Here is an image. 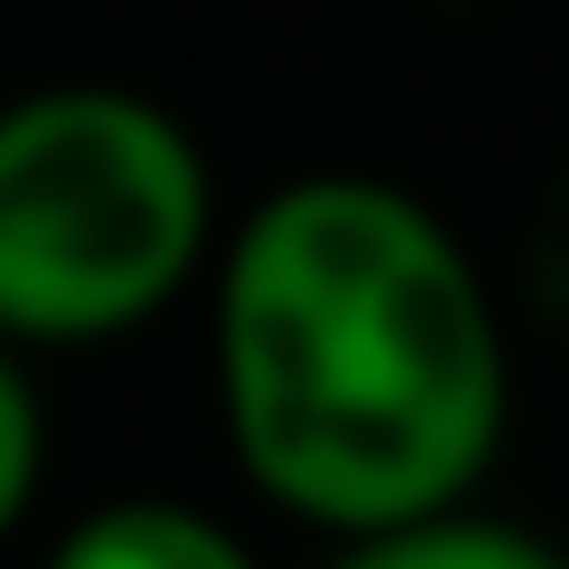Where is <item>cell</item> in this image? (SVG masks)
<instances>
[{
    "mask_svg": "<svg viewBox=\"0 0 569 569\" xmlns=\"http://www.w3.org/2000/svg\"><path fill=\"white\" fill-rule=\"evenodd\" d=\"M209 389L276 512L361 541L485 485L512 351L475 247L380 171L276 181L209 257Z\"/></svg>",
    "mask_w": 569,
    "mask_h": 569,
    "instance_id": "1",
    "label": "cell"
},
{
    "mask_svg": "<svg viewBox=\"0 0 569 569\" xmlns=\"http://www.w3.org/2000/svg\"><path fill=\"white\" fill-rule=\"evenodd\" d=\"M209 257L219 181L171 104L133 86H29L0 104V342L142 332Z\"/></svg>",
    "mask_w": 569,
    "mask_h": 569,
    "instance_id": "2",
    "label": "cell"
},
{
    "mask_svg": "<svg viewBox=\"0 0 569 569\" xmlns=\"http://www.w3.org/2000/svg\"><path fill=\"white\" fill-rule=\"evenodd\" d=\"M39 569H266L219 512L200 503H162V493H123L96 503L48 541Z\"/></svg>",
    "mask_w": 569,
    "mask_h": 569,
    "instance_id": "3",
    "label": "cell"
},
{
    "mask_svg": "<svg viewBox=\"0 0 569 569\" xmlns=\"http://www.w3.org/2000/svg\"><path fill=\"white\" fill-rule=\"evenodd\" d=\"M323 569H569L550 541H531V531L512 522H475L466 503L437 512V522H399V531H361V541H342Z\"/></svg>",
    "mask_w": 569,
    "mask_h": 569,
    "instance_id": "4",
    "label": "cell"
},
{
    "mask_svg": "<svg viewBox=\"0 0 569 569\" xmlns=\"http://www.w3.org/2000/svg\"><path fill=\"white\" fill-rule=\"evenodd\" d=\"M39 475H48V408H39V389H29L20 342H0V541L29 522Z\"/></svg>",
    "mask_w": 569,
    "mask_h": 569,
    "instance_id": "5",
    "label": "cell"
}]
</instances>
